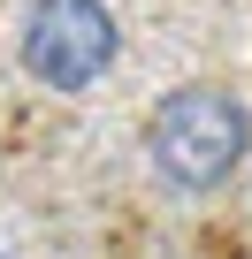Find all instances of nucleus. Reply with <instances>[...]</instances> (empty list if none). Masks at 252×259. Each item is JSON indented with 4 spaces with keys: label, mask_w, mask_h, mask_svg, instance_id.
Masks as SVG:
<instances>
[{
    "label": "nucleus",
    "mask_w": 252,
    "mask_h": 259,
    "mask_svg": "<svg viewBox=\"0 0 252 259\" xmlns=\"http://www.w3.org/2000/svg\"><path fill=\"white\" fill-rule=\"evenodd\" d=\"M252 153V114L222 84H184L146 114V168L168 191H222Z\"/></svg>",
    "instance_id": "1"
},
{
    "label": "nucleus",
    "mask_w": 252,
    "mask_h": 259,
    "mask_svg": "<svg viewBox=\"0 0 252 259\" xmlns=\"http://www.w3.org/2000/svg\"><path fill=\"white\" fill-rule=\"evenodd\" d=\"M23 76L77 99L92 92L115 61H122V31H115V8L107 0H31L23 8Z\"/></svg>",
    "instance_id": "2"
}]
</instances>
